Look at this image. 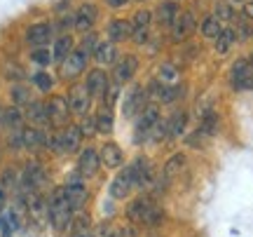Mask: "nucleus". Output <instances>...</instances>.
Masks as SVG:
<instances>
[{
  "instance_id": "obj_1",
  "label": "nucleus",
  "mask_w": 253,
  "mask_h": 237,
  "mask_svg": "<svg viewBox=\"0 0 253 237\" xmlns=\"http://www.w3.org/2000/svg\"><path fill=\"white\" fill-rule=\"evenodd\" d=\"M47 214H49V221L56 230H66L73 223V207L66 200L63 188H56L52 192V197L47 202Z\"/></svg>"
},
{
  "instance_id": "obj_2",
  "label": "nucleus",
  "mask_w": 253,
  "mask_h": 237,
  "mask_svg": "<svg viewBox=\"0 0 253 237\" xmlns=\"http://www.w3.org/2000/svg\"><path fill=\"white\" fill-rule=\"evenodd\" d=\"M126 216L131 223H143V226H160L164 221V214L148 197H136L126 207Z\"/></svg>"
},
{
  "instance_id": "obj_3",
  "label": "nucleus",
  "mask_w": 253,
  "mask_h": 237,
  "mask_svg": "<svg viewBox=\"0 0 253 237\" xmlns=\"http://www.w3.org/2000/svg\"><path fill=\"white\" fill-rule=\"evenodd\" d=\"M47 143H49L47 134L38 127H26V129L21 127L12 137V146L14 148H45Z\"/></svg>"
},
{
  "instance_id": "obj_4",
  "label": "nucleus",
  "mask_w": 253,
  "mask_h": 237,
  "mask_svg": "<svg viewBox=\"0 0 253 237\" xmlns=\"http://www.w3.org/2000/svg\"><path fill=\"white\" fill-rule=\"evenodd\" d=\"M230 82L237 92H251L253 90V66L244 59L235 61L232 73H230Z\"/></svg>"
},
{
  "instance_id": "obj_5",
  "label": "nucleus",
  "mask_w": 253,
  "mask_h": 237,
  "mask_svg": "<svg viewBox=\"0 0 253 237\" xmlns=\"http://www.w3.org/2000/svg\"><path fill=\"white\" fill-rule=\"evenodd\" d=\"M80 141H82V132H80V127H75V125H68L59 137L49 139V143H52L56 150H63V153H75V150L80 148Z\"/></svg>"
},
{
  "instance_id": "obj_6",
  "label": "nucleus",
  "mask_w": 253,
  "mask_h": 237,
  "mask_svg": "<svg viewBox=\"0 0 253 237\" xmlns=\"http://www.w3.org/2000/svg\"><path fill=\"white\" fill-rule=\"evenodd\" d=\"M87 56L89 52H84V49H73L71 54L66 56L61 61V75L63 78H78V75L84 71V66H87Z\"/></svg>"
},
{
  "instance_id": "obj_7",
  "label": "nucleus",
  "mask_w": 253,
  "mask_h": 237,
  "mask_svg": "<svg viewBox=\"0 0 253 237\" xmlns=\"http://www.w3.org/2000/svg\"><path fill=\"white\" fill-rule=\"evenodd\" d=\"M160 122V110L153 103H145L143 110H141V118H138V125H136V141L150 137V129Z\"/></svg>"
},
{
  "instance_id": "obj_8",
  "label": "nucleus",
  "mask_w": 253,
  "mask_h": 237,
  "mask_svg": "<svg viewBox=\"0 0 253 237\" xmlns=\"http://www.w3.org/2000/svg\"><path fill=\"white\" fill-rule=\"evenodd\" d=\"M47 106V115H49V125H66L71 118V106L63 96H52L45 103Z\"/></svg>"
},
{
  "instance_id": "obj_9",
  "label": "nucleus",
  "mask_w": 253,
  "mask_h": 237,
  "mask_svg": "<svg viewBox=\"0 0 253 237\" xmlns=\"http://www.w3.org/2000/svg\"><path fill=\"white\" fill-rule=\"evenodd\" d=\"M129 169H131L136 188H150L153 186V167L148 162V157H136L134 164H129Z\"/></svg>"
},
{
  "instance_id": "obj_10",
  "label": "nucleus",
  "mask_w": 253,
  "mask_h": 237,
  "mask_svg": "<svg viewBox=\"0 0 253 237\" xmlns=\"http://www.w3.org/2000/svg\"><path fill=\"white\" fill-rule=\"evenodd\" d=\"M134 188H136L134 176H131V169L126 167V169H122V172L113 179V183H110V195H113V197H118V200H125Z\"/></svg>"
},
{
  "instance_id": "obj_11",
  "label": "nucleus",
  "mask_w": 253,
  "mask_h": 237,
  "mask_svg": "<svg viewBox=\"0 0 253 237\" xmlns=\"http://www.w3.org/2000/svg\"><path fill=\"white\" fill-rule=\"evenodd\" d=\"M192 31H195V17H192L190 12H178L171 24V40L173 43H181Z\"/></svg>"
},
{
  "instance_id": "obj_12",
  "label": "nucleus",
  "mask_w": 253,
  "mask_h": 237,
  "mask_svg": "<svg viewBox=\"0 0 253 237\" xmlns=\"http://www.w3.org/2000/svg\"><path fill=\"white\" fill-rule=\"evenodd\" d=\"M68 106H71V113H78V115H84L91 106V94L87 87H73L71 96H68Z\"/></svg>"
},
{
  "instance_id": "obj_13",
  "label": "nucleus",
  "mask_w": 253,
  "mask_h": 237,
  "mask_svg": "<svg viewBox=\"0 0 253 237\" xmlns=\"http://www.w3.org/2000/svg\"><path fill=\"white\" fill-rule=\"evenodd\" d=\"M45 181H47V176L42 172V167L38 162H28L26 169H24V188H26V192L40 190Z\"/></svg>"
},
{
  "instance_id": "obj_14",
  "label": "nucleus",
  "mask_w": 253,
  "mask_h": 237,
  "mask_svg": "<svg viewBox=\"0 0 253 237\" xmlns=\"http://www.w3.org/2000/svg\"><path fill=\"white\" fill-rule=\"evenodd\" d=\"M145 99H148V92L143 90V87H131L129 90V94L125 96V115L126 118H131V115H136V113H141L145 106Z\"/></svg>"
},
{
  "instance_id": "obj_15",
  "label": "nucleus",
  "mask_w": 253,
  "mask_h": 237,
  "mask_svg": "<svg viewBox=\"0 0 253 237\" xmlns=\"http://www.w3.org/2000/svg\"><path fill=\"white\" fill-rule=\"evenodd\" d=\"M96 17H99V9H96V5L84 2V5H80V9L75 12V28H78V31H82V33H87V31H91V26H94Z\"/></svg>"
},
{
  "instance_id": "obj_16",
  "label": "nucleus",
  "mask_w": 253,
  "mask_h": 237,
  "mask_svg": "<svg viewBox=\"0 0 253 237\" xmlns=\"http://www.w3.org/2000/svg\"><path fill=\"white\" fill-rule=\"evenodd\" d=\"M99 164H101V157L96 150H91V148H87V150H82L80 160H78V172H80V176H94V174L99 172Z\"/></svg>"
},
{
  "instance_id": "obj_17",
  "label": "nucleus",
  "mask_w": 253,
  "mask_h": 237,
  "mask_svg": "<svg viewBox=\"0 0 253 237\" xmlns=\"http://www.w3.org/2000/svg\"><path fill=\"white\" fill-rule=\"evenodd\" d=\"M63 192H66V200H68V204L73 207V211H78L84 207V202H87V188H84L80 181H71L63 188Z\"/></svg>"
},
{
  "instance_id": "obj_18",
  "label": "nucleus",
  "mask_w": 253,
  "mask_h": 237,
  "mask_svg": "<svg viewBox=\"0 0 253 237\" xmlns=\"http://www.w3.org/2000/svg\"><path fill=\"white\" fill-rule=\"evenodd\" d=\"M99 157H101V164L108 167V169H118L120 164L125 162V155H122L118 143H106V146L101 148Z\"/></svg>"
},
{
  "instance_id": "obj_19",
  "label": "nucleus",
  "mask_w": 253,
  "mask_h": 237,
  "mask_svg": "<svg viewBox=\"0 0 253 237\" xmlns=\"http://www.w3.org/2000/svg\"><path fill=\"white\" fill-rule=\"evenodd\" d=\"M136 68H138V61H136L134 56H125V59H120L118 64H115V82L122 85V82H129L134 78Z\"/></svg>"
},
{
  "instance_id": "obj_20",
  "label": "nucleus",
  "mask_w": 253,
  "mask_h": 237,
  "mask_svg": "<svg viewBox=\"0 0 253 237\" xmlns=\"http://www.w3.org/2000/svg\"><path fill=\"white\" fill-rule=\"evenodd\" d=\"M49 38H52V26L49 24H36V26H31L26 31V40L36 47H45L49 43Z\"/></svg>"
},
{
  "instance_id": "obj_21",
  "label": "nucleus",
  "mask_w": 253,
  "mask_h": 237,
  "mask_svg": "<svg viewBox=\"0 0 253 237\" xmlns=\"http://www.w3.org/2000/svg\"><path fill=\"white\" fill-rule=\"evenodd\" d=\"M178 12H181V9H178V5H176L173 0H164V2H160L157 9H155V19L160 21V26H171Z\"/></svg>"
},
{
  "instance_id": "obj_22",
  "label": "nucleus",
  "mask_w": 253,
  "mask_h": 237,
  "mask_svg": "<svg viewBox=\"0 0 253 237\" xmlns=\"http://www.w3.org/2000/svg\"><path fill=\"white\" fill-rule=\"evenodd\" d=\"M131 31H134V26H131L129 21H125V19L110 21V26H108L110 43H125V40H129V38H131Z\"/></svg>"
},
{
  "instance_id": "obj_23",
  "label": "nucleus",
  "mask_w": 253,
  "mask_h": 237,
  "mask_svg": "<svg viewBox=\"0 0 253 237\" xmlns=\"http://www.w3.org/2000/svg\"><path fill=\"white\" fill-rule=\"evenodd\" d=\"M84 87L89 90L91 96H103L106 90H108V78H106L103 71H91V73L87 75V85H84Z\"/></svg>"
},
{
  "instance_id": "obj_24",
  "label": "nucleus",
  "mask_w": 253,
  "mask_h": 237,
  "mask_svg": "<svg viewBox=\"0 0 253 237\" xmlns=\"http://www.w3.org/2000/svg\"><path fill=\"white\" fill-rule=\"evenodd\" d=\"M26 118L31 120L33 125H49L47 106H45V103H38V101H31V103H26Z\"/></svg>"
},
{
  "instance_id": "obj_25",
  "label": "nucleus",
  "mask_w": 253,
  "mask_h": 237,
  "mask_svg": "<svg viewBox=\"0 0 253 237\" xmlns=\"http://www.w3.org/2000/svg\"><path fill=\"white\" fill-rule=\"evenodd\" d=\"M21 122H24V115H21L19 108H2L0 110V127L21 129Z\"/></svg>"
},
{
  "instance_id": "obj_26",
  "label": "nucleus",
  "mask_w": 253,
  "mask_h": 237,
  "mask_svg": "<svg viewBox=\"0 0 253 237\" xmlns=\"http://www.w3.org/2000/svg\"><path fill=\"white\" fill-rule=\"evenodd\" d=\"M94 59L99 61V64H113L115 59H118V49L113 43H99V45L94 47Z\"/></svg>"
},
{
  "instance_id": "obj_27",
  "label": "nucleus",
  "mask_w": 253,
  "mask_h": 237,
  "mask_svg": "<svg viewBox=\"0 0 253 237\" xmlns=\"http://www.w3.org/2000/svg\"><path fill=\"white\" fill-rule=\"evenodd\" d=\"M185 125H188V115H185L183 110H176L171 118L167 120V132H169V137H181L183 132H185Z\"/></svg>"
},
{
  "instance_id": "obj_28",
  "label": "nucleus",
  "mask_w": 253,
  "mask_h": 237,
  "mask_svg": "<svg viewBox=\"0 0 253 237\" xmlns=\"http://www.w3.org/2000/svg\"><path fill=\"white\" fill-rule=\"evenodd\" d=\"M19 228V216L17 211H0V233H2V237H12V233Z\"/></svg>"
},
{
  "instance_id": "obj_29",
  "label": "nucleus",
  "mask_w": 253,
  "mask_h": 237,
  "mask_svg": "<svg viewBox=\"0 0 253 237\" xmlns=\"http://www.w3.org/2000/svg\"><path fill=\"white\" fill-rule=\"evenodd\" d=\"M235 40H237L235 31H232V28H223V31L218 33V38H216V52L218 54H227V52H230V47L235 45Z\"/></svg>"
},
{
  "instance_id": "obj_30",
  "label": "nucleus",
  "mask_w": 253,
  "mask_h": 237,
  "mask_svg": "<svg viewBox=\"0 0 253 237\" xmlns=\"http://www.w3.org/2000/svg\"><path fill=\"white\" fill-rule=\"evenodd\" d=\"M183 167H185V155H181V153H178V155H173L169 162L164 164V169H162L164 179H167V181H169V179H176V176L183 172Z\"/></svg>"
},
{
  "instance_id": "obj_31",
  "label": "nucleus",
  "mask_w": 253,
  "mask_h": 237,
  "mask_svg": "<svg viewBox=\"0 0 253 237\" xmlns=\"http://www.w3.org/2000/svg\"><path fill=\"white\" fill-rule=\"evenodd\" d=\"M73 52V38L71 36H61L59 40L54 43V49H52V56L56 61H63L66 56Z\"/></svg>"
},
{
  "instance_id": "obj_32",
  "label": "nucleus",
  "mask_w": 253,
  "mask_h": 237,
  "mask_svg": "<svg viewBox=\"0 0 253 237\" xmlns=\"http://www.w3.org/2000/svg\"><path fill=\"white\" fill-rule=\"evenodd\" d=\"M199 132L204 134V137H213L218 132V118L213 110H207L204 113V118H202V125H199Z\"/></svg>"
},
{
  "instance_id": "obj_33",
  "label": "nucleus",
  "mask_w": 253,
  "mask_h": 237,
  "mask_svg": "<svg viewBox=\"0 0 253 237\" xmlns=\"http://www.w3.org/2000/svg\"><path fill=\"white\" fill-rule=\"evenodd\" d=\"M220 31H223V26H220V19L218 17H207L204 19V24H202V36L204 38H213V40H216Z\"/></svg>"
},
{
  "instance_id": "obj_34",
  "label": "nucleus",
  "mask_w": 253,
  "mask_h": 237,
  "mask_svg": "<svg viewBox=\"0 0 253 237\" xmlns=\"http://www.w3.org/2000/svg\"><path fill=\"white\" fill-rule=\"evenodd\" d=\"M96 132H103V134L113 132V113L110 110H103L96 115Z\"/></svg>"
},
{
  "instance_id": "obj_35",
  "label": "nucleus",
  "mask_w": 253,
  "mask_h": 237,
  "mask_svg": "<svg viewBox=\"0 0 253 237\" xmlns=\"http://www.w3.org/2000/svg\"><path fill=\"white\" fill-rule=\"evenodd\" d=\"M181 78V73L176 71V66H171V64H164L162 68H160V80L164 82V85H173V82Z\"/></svg>"
},
{
  "instance_id": "obj_36",
  "label": "nucleus",
  "mask_w": 253,
  "mask_h": 237,
  "mask_svg": "<svg viewBox=\"0 0 253 237\" xmlns=\"http://www.w3.org/2000/svg\"><path fill=\"white\" fill-rule=\"evenodd\" d=\"M73 237H94V230L89 228V219H80L78 223H75Z\"/></svg>"
},
{
  "instance_id": "obj_37",
  "label": "nucleus",
  "mask_w": 253,
  "mask_h": 237,
  "mask_svg": "<svg viewBox=\"0 0 253 237\" xmlns=\"http://www.w3.org/2000/svg\"><path fill=\"white\" fill-rule=\"evenodd\" d=\"M31 59H33L36 64H40V66H47L52 59H54V56H52V52H49V49H45V47H38L36 52L31 54Z\"/></svg>"
},
{
  "instance_id": "obj_38",
  "label": "nucleus",
  "mask_w": 253,
  "mask_h": 237,
  "mask_svg": "<svg viewBox=\"0 0 253 237\" xmlns=\"http://www.w3.org/2000/svg\"><path fill=\"white\" fill-rule=\"evenodd\" d=\"M33 82H36V87L40 92H49V90H52V78H49L45 71H40V73L33 75Z\"/></svg>"
},
{
  "instance_id": "obj_39",
  "label": "nucleus",
  "mask_w": 253,
  "mask_h": 237,
  "mask_svg": "<svg viewBox=\"0 0 253 237\" xmlns=\"http://www.w3.org/2000/svg\"><path fill=\"white\" fill-rule=\"evenodd\" d=\"M12 99H14V103H19V106H26V103H31V94H28L26 87H14V90H12Z\"/></svg>"
},
{
  "instance_id": "obj_40",
  "label": "nucleus",
  "mask_w": 253,
  "mask_h": 237,
  "mask_svg": "<svg viewBox=\"0 0 253 237\" xmlns=\"http://www.w3.org/2000/svg\"><path fill=\"white\" fill-rule=\"evenodd\" d=\"M150 19H153V14H150L148 9H141V12H136V17H134V28H148V26H150Z\"/></svg>"
},
{
  "instance_id": "obj_41",
  "label": "nucleus",
  "mask_w": 253,
  "mask_h": 237,
  "mask_svg": "<svg viewBox=\"0 0 253 237\" xmlns=\"http://www.w3.org/2000/svg\"><path fill=\"white\" fill-rule=\"evenodd\" d=\"M216 17L220 19V21H223V19H225V21H230V19L235 17V12H232V7H230V5L220 2V5H218V9H216Z\"/></svg>"
},
{
  "instance_id": "obj_42",
  "label": "nucleus",
  "mask_w": 253,
  "mask_h": 237,
  "mask_svg": "<svg viewBox=\"0 0 253 237\" xmlns=\"http://www.w3.org/2000/svg\"><path fill=\"white\" fill-rule=\"evenodd\" d=\"M80 132H82V137H84V134H94V132H96V118L84 120V122L80 125Z\"/></svg>"
},
{
  "instance_id": "obj_43",
  "label": "nucleus",
  "mask_w": 253,
  "mask_h": 237,
  "mask_svg": "<svg viewBox=\"0 0 253 237\" xmlns=\"http://www.w3.org/2000/svg\"><path fill=\"white\" fill-rule=\"evenodd\" d=\"M237 36L242 38V40H249V38L253 36V28L249 26V24H244V21H242V24H239V26H237V31H235Z\"/></svg>"
},
{
  "instance_id": "obj_44",
  "label": "nucleus",
  "mask_w": 253,
  "mask_h": 237,
  "mask_svg": "<svg viewBox=\"0 0 253 237\" xmlns=\"http://www.w3.org/2000/svg\"><path fill=\"white\" fill-rule=\"evenodd\" d=\"M0 181H2V188H12V186H14V172H12V169L2 172V179H0Z\"/></svg>"
},
{
  "instance_id": "obj_45",
  "label": "nucleus",
  "mask_w": 253,
  "mask_h": 237,
  "mask_svg": "<svg viewBox=\"0 0 253 237\" xmlns=\"http://www.w3.org/2000/svg\"><path fill=\"white\" fill-rule=\"evenodd\" d=\"M244 17L249 19V21H253V0L244 5Z\"/></svg>"
},
{
  "instance_id": "obj_46",
  "label": "nucleus",
  "mask_w": 253,
  "mask_h": 237,
  "mask_svg": "<svg viewBox=\"0 0 253 237\" xmlns=\"http://www.w3.org/2000/svg\"><path fill=\"white\" fill-rule=\"evenodd\" d=\"M106 2H108L110 7H122V5H125L126 0H106Z\"/></svg>"
},
{
  "instance_id": "obj_47",
  "label": "nucleus",
  "mask_w": 253,
  "mask_h": 237,
  "mask_svg": "<svg viewBox=\"0 0 253 237\" xmlns=\"http://www.w3.org/2000/svg\"><path fill=\"white\" fill-rule=\"evenodd\" d=\"M5 202H7V200H5V190L0 188V211L5 209Z\"/></svg>"
},
{
  "instance_id": "obj_48",
  "label": "nucleus",
  "mask_w": 253,
  "mask_h": 237,
  "mask_svg": "<svg viewBox=\"0 0 253 237\" xmlns=\"http://www.w3.org/2000/svg\"><path fill=\"white\" fill-rule=\"evenodd\" d=\"M249 64H251V66H253V56H251V61H249Z\"/></svg>"
},
{
  "instance_id": "obj_49",
  "label": "nucleus",
  "mask_w": 253,
  "mask_h": 237,
  "mask_svg": "<svg viewBox=\"0 0 253 237\" xmlns=\"http://www.w3.org/2000/svg\"><path fill=\"white\" fill-rule=\"evenodd\" d=\"M235 2H239V0H235Z\"/></svg>"
}]
</instances>
